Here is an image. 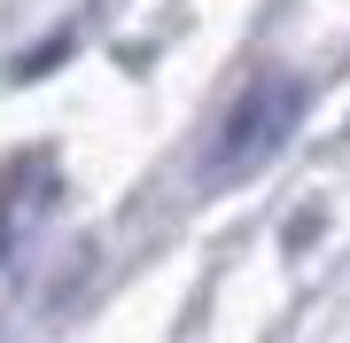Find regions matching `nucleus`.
Returning <instances> with one entry per match:
<instances>
[{"label":"nucleus","instance_id":"nucleus-1","mask_svg":"<svg viewBox=\"0 0 350 343\" xmlns=\"http://www.w3.org/2000/svg\"><path fill=\"white\" fill-rule=\"evenodd\" d=\"M296 117H304V86H296V78L273 71V78H257V86H241L234 102H226V117H218L211 149H202V188H234V179H250L265 156L296 133Z\"/></svg>","mask_w":350,"mask_h":343},{"label":"nucleus","instance_id":"nucleus-2","mask_svg":"<svg viewBox=\"0 0 350 343\" xmlns=\"http://www.w3.org/2000/svg\"><path fill=\"white\" fill-rule=\"evenodd\" d=\"M55 188V172H47V156H8V164H0V250H8V242H16V227H24V218H31V203H39V195H47Z\"/></svg>","mask_w":350,"mask_h":343}]
</instances>
